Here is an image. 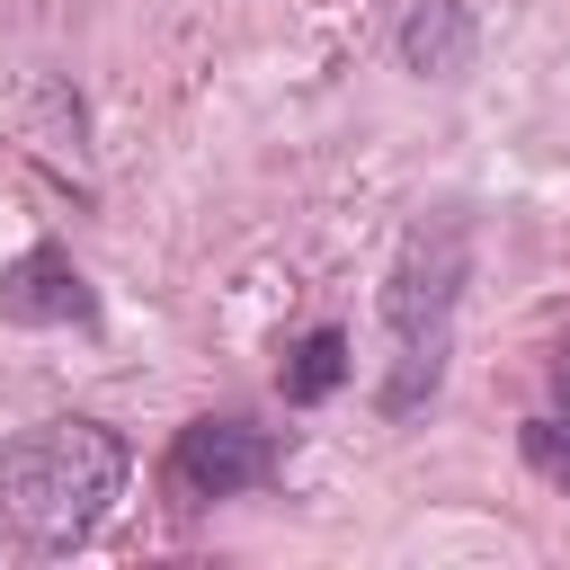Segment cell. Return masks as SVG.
I'll return each mask as SVG.
<instances>
[{
  "mask_svg": "<svg viewBox=\"0 0 570 570\" xmlns=\"http://www.w3.org/2000/svg\"><path fill=\"white\" fill-rule=\"evenodd\" d=\"M472 9L463 0H419L410 18H401V62L419 71V80H454V71H472Z\"/></svg>",
  "mask_w": 570,
  "mask_h": 570,
  "instance_id": "5b68a950",
  "label": "cell"
},
{
  "mask_svg": "<svg viewBox=\"0 0 570 570\" xmlns=\"http://www.w3.org/2000/svg\"><path fill=\"white\" fill-rule=\"evenodd\" d=\"M472 276V214L436 205L401 232L392 285H383V330H392V374H383V419H419L445 383V347H454V303Z\"/></svg>",
  "mask_w": 570,
  "mask_h": 570,
  "instance_id": "7a4b0ae2",
  "label": "cell"
},
{
  "mask_svg": "<svg viewBox=\"0 0 570 570\" xmlns=\"http://www.w3.org/2000/svg\"><path fill=\"white\" fill-rule=\"evenodd\" d=\"M0 321H9V330H89V321H98V294H89V276L71 267V249L36 240V249H18V258L0 267Z\"/></svg>",
  "mask_w": 570,
  "mask_h": 570,
  "instance_id": "277c9868",
  "label": "cell"
},
{
  "mask_svg": "<svg viewBox=\"0 0 570 570\" xmlns=\"http://www.w3.org/2000/svg\"><path fill=\"white\" fill-rule=\"evenodd\" d=\"M276 472V436L249 428V419H187L178 445H169V490L187 508H214V499H240Z\"/></svg>",
  "mask_w": 570,
  "mask_h": 570,
  "instance_id": "3957f363",
  "label": "cell"
},
{
  "mask_svg": "<svg viewBox=\"0 0 570 570\" xmlns=\"http://www.w3.org/2000/svg\"><path fill=\"white\" fill-rule=\"evenodd\" d=\"M517 454L570 499V419H561V410H552V419H525V428H517Z\"/></svg>",
  "mask_w": 570,
  "mask_h": 570,
  "instance_id": "52a82bcc",
  "label": "cell"
},
{
  "mask_svg": "<svg viewBox=\"0 0 570 570\" xmlns=\"http://www.w3.org/2000/svg\"><path fill=\"white\" fill-rule=\"evenodd\" d=\"M125 436L98 419H36L0 445V534L18 552H80L125 499Z\"/></svg>",
  "mask_w": 570,
  "mask_h": 570,
  "instance_id": "6da1fadb",
  "label": "cell"
},
{
  "mask_svg": "<svg viewBox=\"0 0 570 570\" xmlns=\"http://www.w3.org/2000/svg\"><path fill=\"white\" fill-rule=\"evenodd\" d=\"M552 410H561V419H570V347H561V356H552Z\"/></svg>",
  "mask_w": 570,
  "mask_h": 570,
  "instance_id": "ba28073f",
  "label": "cell"
},
{
  "mask_svg": "<svg viewBox=\"0 0 570 570\" xmlns=\"http://www.w3.org/2000/svg\"><path fill=\"white\" fill-rule=\"evenodd\" d=\"M347 365H356V356H347V330L321 321V330H303V338L285 347V374H276V383H285L294 410H312V401H330V392L347 383Z\"/></svg>",
  "mask_w": 570,
  "mask_h": 570,
  "instance_id": "8992f818",
  "label": "cell"
}]
</instances>
